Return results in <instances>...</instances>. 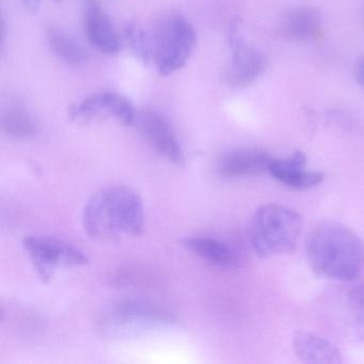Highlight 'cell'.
<instances>
[{
  "instance_id": "6da1fadb",
  "label": "cell",
  "mask_w": 364,
  "mask_h": 364,
  "mask_svg": "<svg viewBox=\"0 0 364 364\" xmlns=\"http://www.w3.org/2000/svg\"><path fill=\"white\" fill-rule=\"evenodd\" d=\"M82 225L89 237L95 240L142 235L144 210L141 198L127 186L102 189L87 202Z\"/></svg>"
},
{
  "instance_id": "7a4b0ae2",
  "label": "cell",
  "mask_w": 364,
  "mask_h": 364,
  "mask_svg": "<svg viewBox=\"0 0 364 364\" xmlns=\"http://www.w3.org/2000/svg\"><path fill=\"white\" fill-rule=\"evenodd\" d=\"M306 252L313 272L323 278L353 281L364 269V242L338 223L316 228L309 235Z\"/></svg>"
},
{
  "instance_id": "3957f363",
  "label": "cell",
  "mask_w": 364,
  "mask_h": 364,
  "mask_svg": "<svg viewBox=\"0 0 364 364\" xmlns=\"http://www.w3.org/2000/svg\"><path fill=\"white\" fill-rule=\"evenodd\" d=\"M302 225L301 216L296 210L280 204H266L251 221V246L261 257L291 252L297 246Z\"/></svg>"
},
{
  "instance_id": "277c9868",
  "label": "cell",
  "mask_w": 364,
  "mask_h": 364,
  "mask_svg": "<svg viewBox=\"0 0 364 364\" xmlns=\"http://www.w3.org/2000/svg\"><path fill=\"white\" fill-rule=\"evenodd\" d=\"M152 59L161 76H168L186 65L197 46V33L180 14L159 21L154 31Z\"/></svg>"
},
{
  "instance_id": "5b68a950",
  "label": "cell",
  "mask_w": 364,
  "mask_h": 364,
  "mask_svg": "<svg viewBox=\"0 0 364 364\" xmlns=\"http://www.w3.org/2000/svg\"><path fill=\"white\" fill-rule=\"evenodd\" d=\"M23 247L43 282L53 280L60 268L77 267L88 263V257L82 251L57 238L28 236L23 240Z\"/></svg>"
},
{
  "instance_id": "8992f818",
  "label": "cell",
  "mask_w": 364,
  "mask_h": 364,
  "mask_svg": "<svg viewBox=\"0 0 364 364\" xmlns=\"http://www.w3.org/2000/svg\"><path fill=\"white\" fill-rule=\"evenodd\" d=\"M228 40L232 52L230 65L221 73V80L230 87L246 88L262 75L267 59L257 48L247 43L240 31L237 20L228 27Z\"/></svg>"
},
{
  "instance_id": "52a82bcc",
  "label": "cell",
  "mask_w": 364,
  "mask_h": 364,
  "mask_svg": "<svg viewBox=\"0 0 364 364\" xmlns=\"http://www.w3.org/2000/svg\"><path fill=\"white\" fill-rule=\"evenodd\" d=\"M70 120L88 123L97 119L114 118L125 125L135 124L136 114L132 102L124 95L112 91H100L74 104L68 109Z\"/></svg>"
},
{
  "instance_id": "ba28073f",
  "label": "cell",
  "mask_w": 364,
  "mask_h": 364,
  "mask_svg": "<svg viewBox=\"0 0 364 364\" xmlns=\"http://www.w3.org/2000/svg\"><path fill=\"white\" fill-rule=\"evenodd\" d=\"M149 146L170 163L183 166L184 152L169 120L154 109H146L137 114L136 122Z\"/></svg>"
},
{
  "instance_id": "9c48e42d",
  "label": "cell",
  "mask_w": 364,
  "mask_h": 364,
  "mask_svg": "<svg viewBox=\"0 0 364 364\" xmlns=\"http://www.w3.org/2000/svg\"><path fill=\"white\" fill-rule=\"evenodd\" d=\"M272 155L257 149H240L225 153L217 164V171L223 178H245L269 170Z\"/></svg>"
},
{
  "instance_id": "30bf717a",
  "label": "cell",
  "mask_w": 364,
  "mask_h": 364,
  "mask_svg": "<svg viewBox=\"0 0 364 364\" xmlns=\"http://www.w3.org/2000/svg\"><path fill=\"white\" fill-rule=\"evenodd\" d=\"M84 31L89 43L107 56L120 52V40L107 14L97 4L87 8L84 16Z\"/></svg>"
},
{
  "instance_id": "8fae6325",
  "label": "cell",
  "mask_w": 364,
  "mask_h": 364,
  "mask_svg": "<svg viewBox=\"0 0 364 364\" xmlns=\"http://www.w3.org/2000/svg\"><path fill=\"white\" fill-rule=\"evenodd\" d=\"M306 159L304 153H294L287 159H272L269 172L279 182L294 189H309L321 184L323 174L306 170Z\"/></svg>"
},
{
  "instance_id": "7c38bea8",
  "label": "cell",
  "mask_w": 364,
  "mask_h": 364,
  "mask_svg": "<svg viewBox=\"0 0 364 364\" xmlns=\"http://www.w3.org/2000/svg\"><path fill=\"white\" fill-rule=\"evenodd\" d=\"M182 246L205 263L220 269H235L240 259L235 251L225 242L210 237H187Z\"/></svg>"
},
{
  "instance_id": "4fadbf2b",
  "label": "cell",
  "mask_w": 364,
  "mask_h": 364,
  "mask_svg": "<svg viewBox=\"0 0 364 364\" xmlns=\"http://www.w3.org/2000/svg\"><path fill=\"white\" fill-rule=\"evenodd\" d=\"M294 348L304 363L329 364L343 361L341 351L325 338L299 331L294 336Z\"/></svg>"
},
{
  "instance_id": "5bb4252c",
  "label": "cell",
  "mask_w": 364,
  "mask_h": 364,
  "mask_svg": "<svg viewBox=\"0 0 364 364\" xmlns=\"http://www.w3.org/2000/svg\"><path fill=\"white\" fill-rule=\"evenodd\" d=\"M1 129L14 138H28L36 133L35 121L21 97H9L4 104Z\"/></svg>"
},
{
  "instance_id": "9a60e30c",
  "label": "cell",
  "mask_w": 364,
  "mask_h": 364,
  "mask_svg": "<svg viewBox=\"0 0 364 364\" xmlns=\"http://www.w3.org/2000/svg\"><path fill=\"white\" fill-rule=\"evenodd\" d=\"M321 16L318 10L300 7L291 10L283 20L282 31L296 41H310L321 33Z\"/></svg>"
},
{
  "instance_id": "2e32d148",
  "label": "cell",
  "mask_w": 364,
  "mask_h": 364,
  "mask_svg": "<svg viewBox=\"0 0 364 364\" xmlns=\"http://www.w3.org/2000/svg\"><path fill=\"white\" fill-rule=\"evenodd\" d=\"M112 314L114 318L123 321L140 319V321L174 323L176 321V316L171 311L159 304L144 301V300L119 301L112 308Z\"/></svg>"
},
{
  "instance_id": "e0dca14e",
  "label": "cell",
  "mask_w": 364,
  "mask_h": 364,
  "mask_svg": "<svg viewBox=\"0 0 364 364\" xmlns=\"http://www.w3.org/2000/svg\"><path fill=\"white\" fill-rule=\"evenodd\" d=\"M46 37L52 52L67 65L80 67L88 61V53L60 27L50 25Z\"/></svg>"
},
{
  "instance_id": "ac0fdd59",
  "label": "cell",
  "mask_w": 364,
  "mask_h": 364,
  "mask_svg": "<svg viewBox=\"0 0 364 364\" xmlns=\"http://www.w3.org/2000/svg\"><path fill=\"white\" fill-rule=\"evenodd\" d=\"M124 40L132 54L144 63L152 59V46L144 29L135 22H129L124 28Z\"/></svg>"
},
{
  "instance_id": "d6986e66",
  "label": "cell",
  "mask_w": 364,
  "mask_h": 364,
  "mask_svg": "<svg viewBox=\"0 0 364 364\" xmlns=\"http://www.w3.org/2000/svg\"><path fill=\"white\" fill-rule=\"evenodd\" d=\"M348 302L355 321L364 328V283L351 289L349 291Z\"/></svg>"
},
{
  "instance_id": "ffe728a7",
  "label": "cell",
  "mask_w": 364,
  "mask_h": 364,
  "mask_svg": "<svg viewBox=\"0 0 364 364\" xmlns=\"http://www.w3.org/2000/svg\"><path fill=\"white\" fill-rule=\"evenodd\" d=\"M52 1L56 4H61L63 0H52ZM22 4L26 11H28L29 14H35L39 11L41 0H22Z\"/></svg>"
},
{
  "instance_id": "44dd1931",
  "label": "cell",
  "mask_w": 364,
  "mask_h": 364,
  "mask_svg": "<svg viewBox=\"0 0 364 364\" xmlns=\"http://www.w3.org/2000/svg\"><path fill=\"white\" fill-rule=\"evenodd\" d=\"M355 80L364 88V59L358 63L355 70Z\"/></svg>"
}]
</instances>
